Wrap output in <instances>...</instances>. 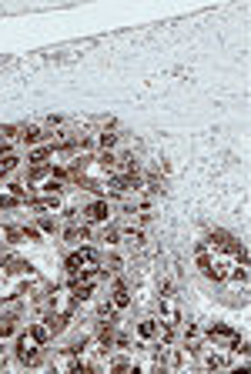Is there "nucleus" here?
<instances>
[{"instance_id":"obj_16","label":"nucleus","mask_w":251,"mask_h":374,"mask_svg":"<svg viewBox=\"0 0 251 374\" xmlns=\"http://www.w3.org/2000/svg\"><path fill=\"white\" fill-rule=\"evenodd\" d=\"M41 231L54 234V231H57V221H54V217H41Z\"/></svg>"},{"instance_id":"obj_10","label":"nucleus","mask_w":251,"mask_h":374,"mask_svg":"<svg viewBox=\"0 0 251 374\" xmlns=\"http://www.w3.org/2000/svg\"><path fill=\"white\" fill-rule=\"evenodd\" d=\"M64 237L71 241V244H84V241L90 237V231H87V227H67V231H64Z\"/></svg>"},{"instance_id":"obj_14","label":"nucleus","mask_w":251,"mask_h":374,"mask_svg":"<svg viewBox=\"0 0 251 374\" xmlns=\"http://www.w3.org/2000/svg\"><path fill=\"white\" fill-rule=\"evenodd\" d=\"M20 164V157L17 154H7V157H0V174H10V171Z\"/></svg>"},{"instance_id":"obj_4","label":"nucleus","mask_w":251,"mask_h":374,"mask_svg":"<svg viewBox=\"0 0 251 374\" xmlns=\"http://www.w3.org/2000/svg\"><path fill=\"white\" fill-rule=\"evenodd\" d=\"M111 308L114 311H128L131 308V291H128V284H121V281H117V287H114V294H111Z\"/></svg>"},{"instance_id":"obj_2","label":"nucleus","mask_w":251,"mask_h":374,"mask_svg":"<svg viewBox=\"0 0 251 374\" xmlns=\"http://www.w3.org/2000/svg\"><path fill=\"white\" fill-rule=\"evenodd\" d=\"M41 348H44V344H37L30 334H24L20 341H17V361L27 364V367H37V364H41V358H44Z\"/></svg>"},{"instance_id":"obj_8","label":"nucleus","mask_w":251,"mask_h":374,"mask_svg":"<svg viewBox=\"0 0 251 374\" xmlns=\"http://www.w3.org/2000/svg\"><path fill=\"white\" fill-rule=\"evenodd\" d=\"M17 331V314H0V337H10Z\"/></svg>"},{"instance_id":"obj_9","label":"nucleus","mask_w":251,"mask_h":374,"mask_svg":"<svg viewBox=\"0 0 251 374\" xmlns=\"http://www.w3.org/2000/svg\"><path fill=\"white\" fill-rule=\"evenodd\" d=\"M27 334H30L37 344H47V341H50V331H47V324H30V327H27Z\"/></svg>"},{"instance_id":"obj_7","label":"nucleus","mask_w":251,"mask_h":374,"mask_svg":"<svg viewBox=\"0 0 251 374\" xmlns=\"http://www.w3.org/2000/svg\"><path fill=\"white\" fill-rule=\"evenodd\" d=\"M117 141H121V134H114V130H101V134H98V147H101V151H114Z\"/></svg>"},{"instance_id":"obj_3","label":"nucleus","mask_w":251,"mask_h":374,"mask_svg":"<svg viewBox=\"0 0 251 374\" xmlns=\"http://www.w3.org/2000/svg\"><path fill=\"white\" fill-rule=\"evenodd\" d=\"M84 217H87L90 224H104L107 217H111V204H107L104 197H98V200H90L87 207H84Z\"/></svg>"},{"instance_id":"obj_5","label":"nucleus","mask_w":251,"mask_h":374,"mask_svg":"<svg viewBox=\"0 0 251 374\" xmlns=\"http://www.w3.org/2000/svg\"><path fill=\"white\" fill-rule=\"evenodd\" d=\"M71 318H74V314H57V311H54V314H47V318H44V324H47L50 337H54V334H60V331H64V327L71 324Z\"/></svg>"},{"instance_id":"obj_1","label":"nucleus","mask_w":251,"mask_h":374,"mask_svg":"<svg viewBox=\"0 0 251 374\" xmlns=\"http://www.w3.org/2000/svg\"><path fill=\"white\" fill-rule=\"evenodd\" d=\"M98 264H101V257L94 247H77L74 254H67L64 267H67V274H84V271H94Z\"/></svg>"},{"instance_id":"obj_6","label":"nucleus","mask_w":251,"mask_h":374,"mask_svg":"<svg viewBox=\"0 0 251 374\" xmlns=\"http://www.w3.org/2000/svg\"><path fill=\"white\" fill-rule=\"evenodd\" d=\"M17 134H20L24 144H37L44 137V127H37V124H24V127H17Z\"/></svg>"},{"instance_id":"obj_13","label":"nucleus","mask_w":251,"mask_h":374,"mask_svg":"<svg viewBox=\"0 0 251 374\" xmlns=\"http://www.w3.org/2000/svg\"><path fill=\"white\" fill-rule=\"evenodd\" d=\"M208 334H211V337H228V341H231V337H235V331H231L228 324H211Z\"/></svg>"},{"instance_id":"obj_15","label":"nucleus","mask_w":251,"mask_h":374,"mask_svg":"<svg viewBox=\"0 0 251 374\" xmlns=\"http://www.w3.org/2000/svg\"><path fill=\"white\" fill-rule=\"evenodd\" d=\"M101 241H107V244H117V241H121V231H117V227H104V231H101Z\"/></svg>"},{"instance_id":"obj_17","label":"nucleus","mask_w":251,"mask_h":374,"mask_svg":"<svg viewBox=\"0 0 251 374\" xmlns=\"http://www.w3.org/2000/svg\"><path fill=\"white\" fill-rule=\"evenodd\" d=\"M114 344H117V348H131V337L128 334H117V337H114Z\"/></svg>"},{"instance_id":"obj_11","label":"nucleus","mask_w":251,"mask_h":374,"mask_svg":"<svg viewBox=\"0 0 251 374\" xmlns=\"http://www.w3.org/2000/svg\"><path fill=\"white\" fill-rule=\"evenodd\" d=\"M138 334L147 337V341H154V337H158V321H151V318L141 321V324H138Z\"/></svg>"},{"instance_id":"obj_12","label":"nucleus","mask_w":251,"mask_h":374,"mask_svg":"<svg viewBox=\"0 0 251 374\" xmlns=\"http://www.w3.org/2000/svg\"><path fill=\"white\" fill-rule=\"evenodd\" d=\"M124 241L134 244V247H141L144 244V231H141V227H128V231H124Z\"/></svg>"}]
</instances>
